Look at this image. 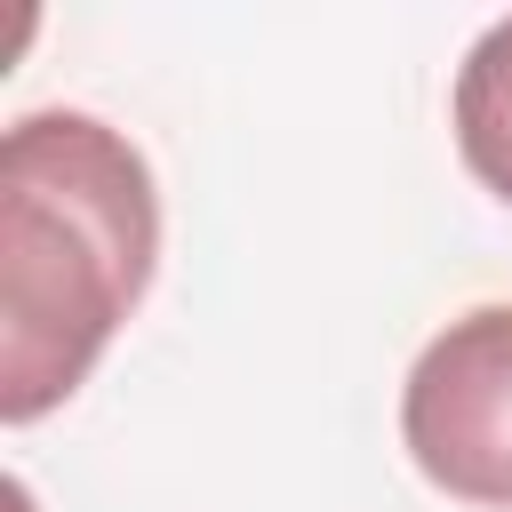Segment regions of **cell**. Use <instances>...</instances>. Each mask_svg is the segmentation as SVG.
<instances>
[{
    "label": "cell",
    "mask_w": 512,
    "mask_h": 512,
    "mask_svg": "<svg viewBox=\"0 0 512 512\" xmlns=\"http://www.w3.org/2000/svg\"><path fill=\"white\" fill-rule=\"evenodd\" d=\"M160 264L144 152L96 112H24L0 136V416L80 392Z\"/></svg>",
    "instance_id": "cell-1"
},
{
    "label": "cell",
    "mask_w": 512,
    "mask_h": 512,
    "mask_svg": "<svg viewBox=\"0 0 512 512\" xmlns=\"http://www.w3.org/2000/svg\"><path fill=\"white\" fill-rule=\"evenodd\" d=\"M400 440L440 496L512 512V304H472L416 352Z\"/></svg>",
    "instance_id": "cell-2"
},
{
    "label": "cell",
    "mask_w": 512,
    "mask_h": 512,
    "mask_svg": "<svg viewBox=\"0 0 512 512\" xmlns=\"http://www.w3.org/2000/svg\"><path fill=\"white\" fill-rule=\"evenodd\" d=\"M448 120H456V152H464V168L512 208V16H496V24L464 48Z\"/></svg>",
    "instance_id": "cell-3"
}]
</instances>
